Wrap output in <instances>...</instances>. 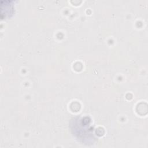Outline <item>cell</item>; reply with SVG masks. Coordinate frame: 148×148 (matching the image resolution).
Masks as SVG:
<instances>
[{"instance_id": "cell-1", "label": "cell", "mask_w": 148, "mask_h": 148, "mask_svg": "<svg viewBox=\"0 0 148 148\" xmlns=\"http://www.w3.org/2000/svg\"><path fill=\"white\" fill-rule=\"evenodd\" d=\"M70 127L73 136L83 144L91 145L95 142L94 128L90 125L88 117L73 118L71 121Z\"/></svg>"}]
</instances>
